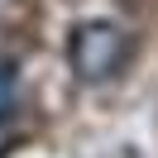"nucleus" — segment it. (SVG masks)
Wrapping results in <instances>:
<instances>
[{
	"label": "nucleus",
	"instance_id": "f257e3e1",
	"mask_svg": "<svg viewBox=\"0 0 158 158\" xmlns=\"http://www.w3.org/2000/svg\"><path fill=\"white\" fill-rule=\"evenodd\" d=\"M129 48L134 43L115 19H86L67 39V67L77 72V81H110L129 62Z\"/></svg>",
	"mask_w": 158,
	"mask_h": 158
},
{
	"label": "nucleus",
	"instance_id": "f03ea898",
	"mask_svg": "<svg viewBox=\"0 0 158 158\" xmlns=\"http://www.w3.org/2000/svg\"><path fill=\"white\" fill-rule=\"evenodd\" d=\"M15 106H0V158H5V148H10V139H15V115H10Z\"/></svg>",
	"mask_w": 158,
	"mask_h": 158
}]
</instances>
